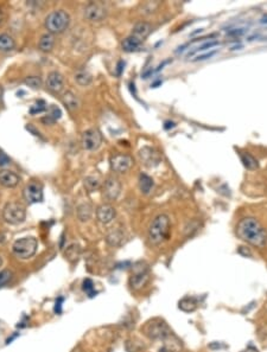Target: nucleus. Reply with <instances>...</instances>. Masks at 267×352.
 Wrapping results in <instances>:
<instances>
[{
	"mask_svg": "<svg viewBox=\"0 0 267 352\" xmlns=\"http://www.w3.org/2000/svg\"><path fill=\"white\" fill-rule=\"evenodd\" d=\"M2 95H4V89H2V85L0 84V104L2 101Z\"/></svg>",
	"mask_w": 267,
	"mask_h": 352,
	"instance_id": "43",
	"label": "nucleus"
},
{
	"mask_svg": "<svg viewBox=\"0 0 267 352\" xmlns=\"http://www.w3.org/2000/svg\"><path fill=\"white\" fill-rule=\"evenodd\" d=\"M69 15L64 11H54L46 17L45 26L50 33H61L69 26Z\"/></svg>",
	"mask_w": 267,
	"mask_h": 352,
	"instance_id": "4",
	"label": "nucleus"
},
{
	"mask_svg": "<svg viewBox=\"0 0 267 352\" xmlns=\"http://www.w3.org/2000/svg\"><path fill=\"white\" fill-rule=\"evenodd\" d=\"M240 157L242 164L245 165V167H247L248 170H255V168H258L259 166L258 160L253 156H250L249 153H241Z\"/></svg>",
	"mask_w": 267,
	"mask_h": 352,
	"instance_id": "27",
	"label": "nucleus"
},
{
	"mask_svg": "<svg viewBox=\"0 0 267 352\" xmlns=\"http://www.w3.org/2000/svg\"><path fill=\"white\" fill-rule=\"evenodd\" d=\"M152 32V26H151L148 23H145V21H140V23L136 24L132 29V37L137 38L140 41H143L145 38L148 37V35Z\"/></svg>",
	"mask_w": 267,
	"mask_h": 352,
	"instance_id": "17",
	"label": "nucleus"
},
{
	"mask_svg": "<svg viewBox=\"0 0 267 352\" xmlns=\"http://www.w3.org/2000/svg\"><path fill=\"white\" fill-rule=\"evenodd\" d=\"M84 187L87 188L89 192H94V191L99 190L101 187V180L99 177L95 176H88L84 179Z\"/></svg>",
	"mask_w": 267,
	"mask_h": 352,
	"instance_id": "25",
	"label": "nucleus"
},
{
	"mask_svg": "<svg viewBox=\"0 0 267 352\" xmlns=\"http://www.w3.org/2000/svg\"><path fill=\"white\" fill-rule=\"evenodd\" d=\"M84 17L89 21H101L106 17V10L99 4H89L84 10Z\"/></svg>",
	"mask_w": 267,
	"mask_h": 352,
	"instance_id": "14",
	"label": "nucleus"
},
{
	"mask_svg": "<svg viewBox=\"0 0 267 352\" xmlns=\"http://www.w3.org/2000/svg\"><path fill=\"white\" fill-rule=\"evenodd\" d=\"M38 248V242L35 237H21L16 241L12 246V251L18 259L27 260L36 254Z\"/></svg>",
	"mask_w": 267,
	"mask_h": 352,
	"instance_id": "3",
	"label": "nucleus"
},
{
	"mask_svg": "<svg viewBox=\"0 0 267 352\" xmlns=\"http://www.w3.org/2000/svg\"><path fill=\"white\" fill-rule=\"evenodd\" d=\"M55 44V38L51 33H46V35L42 36L40 41V50L43 52H49L51 51L52 48H54Z\"/></svg>",
	"mask_w": 267,
	"mask_h": 352,
	"instance_id": "23",
	"label": "nucleus"
},
{
	"mask_svg": "<svg viewBox=\"0 0 267 352\" xmlns=\"http://www.w3.org/2000/svg\"><path fill=\"white\" fill-rule=\"evenodd\" d=\"M241 352H259V350L257 348H254V346H248V348H246L244 351H241Z\"/></svg>",
	"mask_w": 267,
	"mask_h": 352,
	"instance_id": "39",
	"label": "nucleus"
},
{
	"mask_svg": "<svg viewBox=\"0 0 267 352\" xmlns=\"http://www.w3.org/2000/svg\"><path fill=\"white\" fill-rule=\"evenodd\" d=\"M48 109V106H46V102L44 100H38L37 102L30 108V114L36 115V114H41V113L45 112Z\"/></svg>",
	"mask_w": 267,
	"mask_h": 352,
	"instance_id": "31",
	"label": "nucleus"
},
{
	"mask_svg": "<svg viewBox=\"0 0 267 352\" xmlns=\"http://www.w3.org/2000/svg\"><path fill=\"white\" fill-rule=\"evenodd\" d=\"M46 87H48L49 90H51L52 93H60L62 91L63 87H64V79L60 73L57 71H52L48 75V79H46Z\"/></svg>",
	"mask_w": 267,
	"mask_h": 352,
	"instance_id": "15",
	"label": "nucleus"
},
{
	"mask_svg": "<svg viewBox=\"0 0 267 352\" xmlns=\"http://www.w3.org/2000/svg\"><path fill=\"white\" fill-rule=\"evenodd\" d=\"M144 332L150 339L155 340H165L170 336V330L166 324L158 319L146 324V326L144 328Z\"/></svg>",
	"mask_w": 267,
	"mask_h": 352,
	"instance_id": "6",
	"label": "nucleus"
},
{
	"mask_svg": "<svg viewBox=\"0 0 267 352\" xmlns=\"http://www.w3.org/2000/svg\"><path fill=\"white\" fill-rule=\"evenodd\" d=\"M245 32V30L242 29H239V30H233V31L229 32V35H233V36H236V35H242V33Z\"/></svg>",
	"mask_w": 267,
	"mask_h": 352,
	"instance_id": "40",
	"label": "nucleus"
},
{
	"mask_svg": "<svg viewBox=\"0 0 267 352\" xmlns=\"http://www.w3.org/2000/svg\"><path fill=\"white\" fill-rule=\"evenodd\" d=\"M159 352H169V351H167L165 348H162V349H159Z\"/></svg>",
	"mask_w": 267,
	"mask_h": 352,
	"instance_id": "45",
	"label": "nucleus"
},
{
	"mask_svg": "<svg viewBox=\"0 0 267 352\" xmlns=\"http://www.w3.org/2000/svg\"><path fill=\"white\" fill-rule=\"evenodd\" d=\"M170 231V218L165 213L156 216L148 227V241L153 246L161 245L169 236Z\"/></svg>",
	"mask_w": 267,
	"mask_h": 352,
	"instance_id": "2",
	"label": "nucleus"
},
{
	"mask_svg": "<svg viewBox=\"0 0 267 352\" xmlns=\"http://www.w3.org/2000/svg\"><path fill=\"white\" fill-rule=\"evenodd\" d=\"M139 158L143 164L148 166V167H153V166H157L161 163V156H159V153L156 149L151 147H144L143 149H140Z\"/></svg>",
	"mask_w": 267,
	"mask_h": 352,
	"instance_id": "12",
	"label": "nucleus"
},
{
	"mask_svg": "<svg viewBox=\"0 0 267 352\" xmlns=\"http://www.w3.org/2000/svg\"><path fill=\"white\" fill-rule=\"evenodd\" d=\"M82 290H83V292L87 293L88 296H94L96 294L94 282H93L90 279L84 280L83 284H82Z\"/></svg>",
	"mask_w": 267,
	"mask_h": 352,
	"instance_id": "32",
	"label": "nucleus"
},
{
	"mask_svg": "<svg viewBox=\"0 0 267 352\" xmlns=\"http://www.w3.org/2000/svg\"><path fill=\"white\" fill-rule=\"evenodd\" d=\"M62 102L69 110H76L80 106L78 96H76L73 91H65L62 95Z\"/></svg>",
	"mask_w": 267,
	"mask_h": 352,
	"instance_id": "18",
	"label": "nucleus"
},
{
	"mask_svg": "<svg viewBox=\"0 0 267 352\" xmlns=\"http://www.w3.org/2000/svg\"><path fill=\"white\" fill-rule=\"evenodd\" d=\"M1 21H2V12L1 10H0V23H1Z\"/></svg>",
	"mask_w": 267,
	"mask_h": 352,
	"instance_id": "46",
	"label": "nucleus"
},
{
	"mask_svg": "<svg viewBox=\"0 0 267 352\" xmlns=\"http://www.w3.org/2000/svg\"><path fill=\"white\" fill-rule=\"evenodd\" d=\"M148 279H150L148 269L142 267L139 270H136L131 275V278H129V286L133 288L134 290H142L147 284Z\"/></svg>",
	"mask_w": 267,
	"mask_h": 352,
	"instance_id": "11",
	"label": "nucleus"
},
{
	"mask_svg": "<svg viewBox=\"0 0 267 352\" xmlns=\"http://www.w3.org/2000/svg\"><path fill=\"white\" fill-rule=\"evenodd\" d=\"M75 81L78 82L79 85L81 87H87L93 81V77L88 71H79L78 74L75 75Z\"/></svg>",
	"mask_w": 267,
	"mask_h": 352,
	"instance_id": "28",
	"label": "nucleus"
},
{
	"mask_svg": "<svg viewBox=\"0 0 267 352\" xmlns=\"http://www.w3.org/2000/svg\"><path fill=\"white\" fill-rule=\"evenodd\" d=\"M25 84L34 88V89H38V88L42 87V80L37 76H30L25 80Z\"/></svg>",
	"mask_w": 267,
	"mask_h": 352,
	"instance_id": "33",
	"label": "nucleus"
},
{
	"mask_svg": "<svg viewBox=\"0 0 267 352\" xmlns=\"http://www.w3.org/2000/svg\"><path fill=\"white\" fill-rule=\"evenodd\" d=\"M19 176L10 170H0V184L5 187H16L19 184Z\"/></svg>",
	"mask_w": 267,
	"mask_h": 352,
	"instance_id": "16",
	"label": "nucleus"
},
{
	"mask_svg": "<svg viewBox=\"0 0 267 352\" xmlns=\"http://www.w3.org/2000/svg\"><path fill=\"white\" fill-rule=\"evenodd\" d=\"M111 167L114 172L117 173H125L127 172L129 168L133 165V159L128 154L118 153L112 156L111 158Z\"/></svg>",
	"mask_w": 267,
	"mask_h": 352,
	"instance_id": "9",
	"label": "nucleus"
},
{
	"mask_svg": "<svg viewBox=\"0 0 267 352\" xmlns=\"http://www.w3.org/2000/svg\"><path fill=\"white\" fill-rule=\"evenodd\" d=\"M198 303L195 298H190V296H186V298H183L182 300L178 303V309L183 312H194L195 310L197 309Z\"/></svg>",
	"mask_w": 267,
	"mask_h": 352,
	"instance_id": "20",
	"label": "nucleus"
},
{
	"mask_svg": "<svg viewBox=\"0 0 267 352\" xmlns=\"http://www.w3.org/2000/svg\"><path fill=\"white\" fill-rule=\"evenodd\" d=\"M16 48V41L7 33H1L0 35V51L10 52Z\"/></svg>",
	"mask_w": 267,
	"mask_h": 352,
	"instance_id": "21",
	"label": "nucleus"
},
{
	"mask_svg": "<svg viewBox=\"0 0 267 352\" xmlns=\"http://www.w3.org/2000/svg\"><path fill=\"white\" fill-rule=\"evenodd\" d=\"M165 129H169V128H173V127H175V124H173L172 123V121H166V123H165Z\"/></svg>",
	"mask_w": 267,
	"mask_h": 352,
	"instance_id": "41",
	"label": "nucleus"
},
{
	"mask_svg": "<svg viewBox=\"0 0 267 352\" xmlns=\"http://www.w3.org/2000/svg\"><path fill=\"white\" fill-rule=\"evenodd\" d=\"M82 147L87 151H95L103 144V135L98 129H88L82 134Z\"/></svg>",
	"mask_w": 267,
	"mask_h": 352,
	"instance_id": "7",
	"label": "nucleus"
},
{
	"mask_svg": "<svg viewBox=\"0 0 267 352\" xmlns=\"http://www.w3.org/2000/svg\"><path fill=\"white\" fill-rule=\"evenodd\" d=\"M80 255H81V248H80L79 245H70L65 250V256L69 261H76L79 259Z\"/></svg>",
	"mask_w": 267,
	"mask_h": 352,
	"instance_id": "29",
	"label": "nucleus"
},
{
	"mask_svg": "<svg viewBox=\"0 0 267 352\" xmlns=\"http://www.w3.org/2000/svg\"><path fill=\"white\" fill-rule=\"evenodd\" d=\"M215 45H219V41H207V43H205V44H203V45L198 46V48H197L196 50H195L194 52H196V51H203V50H207V49H211V48H214V46H215ZM194 52H192V54H194Z\"/></svg>",
	"mask_w": 267,
	"mask_h": 352,
	"instance_id": "35",
	"label": "nucleus"
},
{
	"mask_svg": "<svg viewBox=\"0 0 267 352\" xmlns=\"http://www.w3.org/2000/svg\"><path fill=\"white\" fill-rule=\"evenodd\" d=\"M61 114H62V113H61L60 108H57L56 106H51L48 110V115H46V118L48 119H43V121L45 123V121L48 120V124L55 123V121L59 120L61 118Z\"/></svg>",
	"mask_w": 267,
	"mask_h": 352,
	"instance_id": "30",
	"label": "nucleus"
},
{
	"mask_svg": "<svg viewBox=\"0 0 267 352\" xmlns=\"http://www.w3.org/2000/svg\"><path fill=\"white\" fill-rule=\"evenodd\" d=\"M10 163V158L4 153V152H0V166L7 165Z\"/></svg>",
	"mask_w": 267,
	"mask_h": 352,
	"instance_id": "37",
	"label": "nucleus"
},
{
	"mask_svg": "<svg viewBox=\"0 0 267 352\" xmlns=\"http://www.w3.org/2000/svg\"><path fill=\"white\" fill-rule=\"evenodd\" d=\"M24 199L30 204L40 203L43 201V187L40 183L30 182L23 190Z\"/></svg>",
	"mask_w": 267,
	"mask_h": 352,
	"instance_id": "8",
	"label": "nucleus"
},
{
	"mask_svg": "<svg viewBox=\"0 0 267 352\" xmlns=\"http://www.w3.org/2000/svg\"><path fill=\"white\" fill-rule=\"evenodd\" d=\"M11 276H12V273L10 270H2L0 271V287H2L4 285H6L7 282L10 281Z\"/></svg>",
	"mask_w": 267,
	"mask_h": 352,
	"instance_id": "34",
	"label": "nucleus"
},
{
	"mask_svg": "<svg viewBox=\"0 0 267 352\" xmlns=\"http://www.w3.org/2000/svg\"><path fill=\"white\" fill-rule=\"evenodd\" d=\"M62 303H63V298L61 296L56 300V304H55V312L56 313H61V307H62Z\"/></svg>",
	"mask_w": 267,
	"mask_h": 352,
	"instance_id": "38",
	"label": "nucleus"
},
{
	"mask_svg": "<svg viewBox=\"0 0 267 352\" xmlns=\"http://www.w3.org/2000/svg\"><path fill=\"white\" fill-rule=\"evenodd\" d=\"M236 235L249 245L264 248L267 245V230L253 217H245L236 226Z\"/></svg>",
	"mask_w": 267,
	"mask_h": 352,
	"instance_id": "1",
	"label": "nucleus"
},
{
	"mask_svg": "<svg viewBox=\"0 0 267 352\" xmlns=\"http://www.w3.org/2000/svg\"><path fill=\"white\" fill-rule=\"evenodd\" d=\"M216 50H213V51H209L207 52V54H203V55H200V56H197L196 58H195L194 61H205V60H208V58H211L214 56V55L216 54Z\"/></svg>",
	"mask_w": 267,
	"mask_h": 352,
	"instance_id": "36",
	"label": "nucleus"
},
{
	"mask_svg": "<svg viewBox=\"0 0 267 352\" xmlns=\"http://www.w3.org/2000/svg\"><path fill=\"white\" fill-rule=\"evenodd\" d=\"M142 43L143 41L137 40V38L132 37V36H129V37H127L125 41H123V50L126 52L138 51V50L142 48Z\"/></svg>",
	"mask_w": 267,
	"mask_h": 352,
	"instance_id": "22",
	"label": "nucleus"
},
{
	"mask_svg": "<svg viewBox=\"0 0 267 352\" xmlns=\"http://www.w3.org/2000/svg\"><path fill=\"white\" fill-rule=\"evenodd\" d=\"M153 186H155V183H153V179L151 178L147 174L142 173L139 177V188L142 191V193L144 195H148V193L152 191Z\"/></svg>",
	"mask_w": 267,
	"mask_h": 352,
	"instance_id": "19",
	"label": "nucleus"
},
{
	"mask_svg": "<svg viewBox=\"0 0 267 352\" xmlns=\"http://www.w3.org/2000/svg\"><path fill=\"white\" fill-rule=\"evenodd\" d=\"M93 215V207L89 204H81L78 207V216L79 220L81 222H87L92 218Z\"/></svg>",
	"mask_w": 267,
	"mask_h": 352,
	"instance_id": "24",
	"label": "nucleus"
},
{
	"mask_svg": "<svg viewBox=\"0 0 267 352\" xmlns=\"http://www.w3.org/2000/svg\"><path fill=\"white\" fill-rule=\"evenodd\" d=\"M123 62H119V64H118V75H121V71H123Z\"/></svg>",
	"mask_w": 267,
	"mask_h": 352,
	"instance_id": "42",
	"label": "nucleus"
},
{
	"mask_svg": "<svg viewBox=\"0 0 267 352\" xmlns=\"http://www.w3.org/2000/svg\"><path fill=\"white\" fill-rule=\"evenodd\" d=\"M159 84H162V81H156L155 83H152V84H151V88H157Z\"/></svg>",
	"mask_w": 267,
	"mask_h": 352,
	"instance_id": "44",
	"label": "nucleus"
},
{
	"mask_svg": "<svg viewBox=\"0 0 267 352\" xmlns=\"http://www.w3.org/2000/svg\"><path fill=\"white\" fill-rule=\"evenodd\" d=\"M103 191L104 198L108 201H115L121 193V183L118 178L114 177H109L104 180L103 185Z\"/></svg>",
	"mask_w": 267,
	"mask_h": 352,
	"instance_id": "10",
	"label": "nucleus"
},
{
	"mask_svg": "<svg viewBox=\"0 0 267 352\" xmlns=\"http://www.w3.org/2000/svg\"><path fill=\"white\" fill-rule=\"evenodd\" d=\"M123 231H120V230H114V231H111L109 232L108 235H107V243H108L109 246H119L121 245V242H123Z\"/></svg>",
	"mask_w": 267,
	"mask_h": 352,
	"instance_id": "26",
	"label": "nucleus"
},
{
	"mask_svg": "<svg viewBox=\"0 0 267 352\" xmlns=\"http://www.w3.org/2000/svg\"><path fill=\"white\" fill-rule=\"evenodd\" d=\"M1 263H2V261H1V257H0V266H1Z\"/></svg>",
	"mask_w": 267,
	"mask_h": 352,
	"instance_id": "47",
	"label": "nucleus"
},
{
	"mask_svg": "<svg viewBox=\"0 0 267 352\" xmlns=\"http://www.w3.org/2000/svg\"><path fill=\"white\" fill-rule=\"evenodd\" d=\"M25 207L18 202H10L5 205L4 210H2V218L6 223L13 224V226L23 223L25 221Z\"/></svg>",
	"mask_w": 267,
	"mask_h": 352,
	"instance_id": "5",
	"label": "nucleus"
},
{
	"mask_svg": "<svg viewBox=\"0 0 267 352\" xmlns=\"http://www.w3.org/2000/svg\"><path fill=\"white\" fill-rule=\"evenodd\" d=\"M115 209L112 207L111 204H103L98 207L96 210V217L100 223L103 224H108L115 218Z\"/></svg>",
	"mask_w": 267,
	"mask_h": 352,
	"instance_id": "13",
	"label": "nucleus"
}]
</instances>
